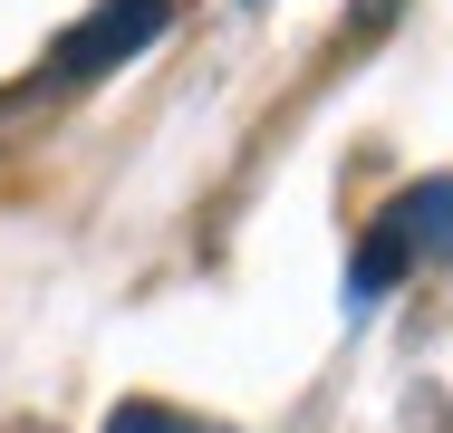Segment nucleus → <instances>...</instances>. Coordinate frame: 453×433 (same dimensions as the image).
<instances>
[{"mask_svg": "<svg viewBox=\"0 0 453 433\" xmlns=\"http://www.w3.org/2000/svg\"><path fill=\"white\" fill-rule=\"evenodd\" d=\"M174 19V0H96L88 19L58 39V78H106V68H126L135 49H155V29Z\"/></svg>", "mask_w": 453, "mask_h": 433, "instance_id": "1", "label": "nucleus"}, {"mask_svg": "<svg viewBox=\"0 0 453 433\" xmlns=\"http://www.w3.org/2000/svg\"><path fill=\"white\" fill-rule=\"evenodd\" d=\"M376 222H386V232H395L415 260H425V251H444V241H453V183H415V193H395Z\"/></svg>", "mask_w": 453, "mask_h": 433, "instance_id": "2", "label": "nucleus"}, {"mask_svg": "<svg viewBox=\"0 0 453 433\" xmlns=\"http://www.w3.org/2000/svg\"><path fill=\"white\" fill-rule=\"evenodd\" d=\"M106 433H203V424H183V414H155V405H126Z\"/></svg>", "mask_w": 453, "mask_h": 433, "instance_id": "3", "label": "nucleus"}]
</instances>
